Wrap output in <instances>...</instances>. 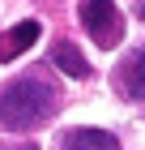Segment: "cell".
I'll use <instances>...</instances> for the list:
<instances>
[{
  "label": "cell",
  "mask_w": 145,
  "mask_h": 150,
  "mask_svg": "<svg viewBox=\"0 0 145 150\" xmlns=\"http://www.w3.org/2000/svg\"><path fill=\"white\" fill-rule=\"evenodd\" d=\"M34 43H39V22H17L13 30H4V35H0V64H9L13 56L30 52Z\"/></svg>",
  "instance_id": "obj_4"
},
{
  "label": "cell",
  "mask_w": 145,
  "mask_h": 150,
  "mask_svg": "<svg viewBox=\"0 0 145 150\" xmlns=\"http://www.w3.org/2000/svg\"><path fill=\"white\" fill-rule=\"evenodd\" d=\"M51 60H56V69L60 73H68V77H90V60L81 56V47L77 43H56L51 47Z\"/></svg>",
  "instance_id": "obj_6"
},
{
  "label": "cell",
  "mask_w": 145,
  "mask_h": 150,
  "mask_svg": "<svg viewBox=\"0 0 145 150\" xmlns=\"http://www.w3.org/2000/svg\"><path fill=\"white\" fill-rule=\"evenodd\" d=\"M137 17H141V22H145V4H141V9H137Z\"/></svg>",
  "instance_id": "obj_7"
},
{
  "label": "cell",
  "mask_w": 145,
  "mask_h": 150,
  "mask_svg": "<svg viewBox=\"0 0 145 150\" xmlns=\"http://www.w3.org/2000/svg\"><path fill=\"white\" fill-rule=\"evenodd\" d=\"M77 17H81L85 35L98 47H115L124 39V17H120V9H115V0H81Z\"/></svg>",
  "instance_id": "obj_2"
},
{
  "label": "cell",
  "mask_w": 145,
  "mask_h": 150,
  "mask_svg": "<svg viewBox=\"0 0 145 150\" xmlns=\"http://www.w3.org/2000/svg\"><path fill=\"white\" fill-rule=\"evenodd\" d=\"M56 107V90L43 77H17L0 90V125L13 133H34L39 125H47V116Z\"/></svg>",
  "instance_id": "obj_1"
},
{
  "label": "cell",
  "mask_w": 145,
  "mask_h": 150,
  "mask_svg": "<svg viewBox=\"0 0 145 150\" xmlns=\"http://www.w3.org/2000/svg\"><path fill=\"white\" fill-rule=\"evenodd\" d=\"M115 90H120V99H128V103L145 99V43L132 47V52L124 56V64L115 69Z\"/></svg>",
  "instance_id": "obj_3"
},
{
  "label": "cell",
  "mask_w": 145,
  "mask_h": 150,
  "mask_svg": "<svg viewBox=\"0 0 145 150\" xmlns=\"http://www.w3.org/2000/svg\"><path fill=\"white\" fill-rule=\"evenodd\" d=\"M60 150H120V142L107 129H68L60 137Z\"/></svg>",
  "instance_id": "obj_5"
}]
</instances>
